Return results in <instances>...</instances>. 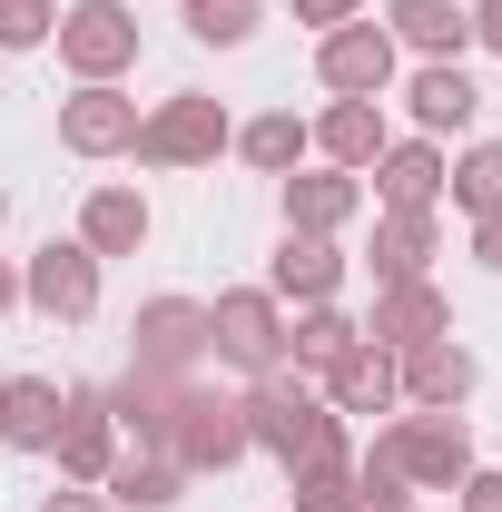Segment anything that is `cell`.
<instances>
[{
    "label": "cell",
    "mask_w": 502,
    "mask_h": 512,
    "mask_svg": "<svg viewBox=\"0 0 502 512\" xmlns=\"http://www.w3.org/2000/svg\"><path fill=\"white\" fill-rule=\"evenodd\" d=\"M237 404H247V444L276 453L286 473H296V463H345V414L325 404V384L276 365V375H256Z\"/></svg>",
    "instance_id": "6da1fadb"
},
{
    "label": "cell",
    "mask_w": 502,
    "mask_h": 512,
    "mask_svg": "<svg viewBox=\"0 0 502 512\" xmlns=\"http://www.w3.org/2000/svg\"><path fill=\"white\" fill-rule=\"evenodd\" d=\"M158 453L178 463V473H227V463H247V404L237 394H207V384H178V414H168V434H158Z\"/></svg>",
    "instance_id": "7a4b0ae2"
},
{
    "label": "cell",
    "mask_w": 502,
    "mask_h": 512,
    "mask_svg": "<svg viewBox=\"0 0 502 512\" xmlns=\"http://www.w3.org/2000/svg\"><path fill=\"white\" fill-rule=\"evenodd\" d=\"M227 138H237V119H227L207 89H178V99H158V109L138 119L128 158H138V168H207Z\"/></svg>",
    "instance_id": "3957f363"
},
{
    "label": "cell",
    "mask_w": 502,
    "mask_h": 512,
    "mask_svg": "<svg viewBox=\"0 0 502 512\" xmlns=\"http://www.w3.org/2000/svg\"><path fill=\"white\" fill-rule=\"evenodd\" d=\"M375 453L404 473V483L453 493V483L473 473V424H463V414H394V424L375 434Z\"/></svg>",
    "instance_id": "277c9868"
},
{
    "label": "cell",
    "mask_w": 502,
    "mask_h": 512,
    "mask_svg": "<svg viewBox=\"0 0 502 512\" xmlns=\"http://www.w3.org/2000/svg\"><path fill=\"white\" fill-rule=\"evenodd\" d=\"M207 355L237 365V375H276V365H286V306H276L266 286H227V296L207 306Z\"/></svg>",
    "instance_id": "5b68a950"
},
{
    "label": "cell",
    "mask_w": 502,
    "mask_h": 512,
    "mask_svg": "<svg viewBox=\"0 0 502 512\" xmlns=\"http://www.w3.org/2000/svg\"><path fill=\"white\" fill-rule=\"evenodd\" d=\"M20 306L50 325H89L99 316V256L79 247V237H50V247L20 266Z\"/></svg>",
    "instance_id": "8992f818"
},
{
    "label": "cell",
    "mask_w": 502,
    "mask_h": 512,
    "mask_svg": "<svg viewBox=\"0 0 502 512\" xmlns=\"http://www.w3.org/2000/svg\"><path fill=\"white\" fill-rule=\"evenodd\" d=\"M60 60H69V79L89 89V79H128L138 69V20H128L119 0H79V10H60Z\"/></svg>",
    "instance_id": "52a82bcc"
},
{
    "label": "cell",
    "mask_w": 502,
    "mask_h": 512,
    "mask_svg": "<svg viewBox=\"0 0 502 512\" xmlns=\"http://www.w3.org/2000/svg\"><path fill=\"white\" fill-rule=\"evenodd\" d=\"M394 69H404V50L384 40V20H345V30L315 40V79H325L335 99H384Z\"/></svg>",
    "instance_id": "ba28073f"
},
{
    "label": "cell",
    "mask_w": 502,
    "mask_h": 512,
    "mask_svg": "<svg viewBox=\"0 0 502 512\" xmlns=\"http://www.w3.org/2000/svg\"><path fill=\"white\" fill-rule=\"evenodd\" d=\"M197 355H207V306H197V296H148L138 325H128V365H148V375H197Z\"/></svg>",
    "instance_id": "9c48e42d"
},
{
    "label": "cell",
    "mask_w": 502,
    "mask_h": 512,
    "mask_svg": "<svg viewBox=\"0 0 502 512\" xmlns=\"http://www.w3.org/2000/svg\"><path fill=\"white\" fill-rule=\"evenodd\" d=\"M128 138H138V99L119 79H89V89L60 99V148L69 158H128Z\"/></svg>",
    "instance_id": "30bf717a"
},
{
    "label": "cell",
    "mask_w": 502,
    "mask_h": 512,
    "mask_svg": "<svg viewBox=\"0 0 502 512\" xmlns=\"http://www.w3.org/2000/svg\"><path fill=\"white\" fill-rule=\"evenodd\" d=\"M276 207H286V237H345L365 217V178L355 168H306V178H276Z\"/></svg>",
    "instance_id": "8fae6325"
},
{
    "label": "cell",
    "mask_w": 502,
    "mask_h": 512,
    "mask_svg": "<svg viewBox=\"0 0 502 512\" xmlns=\"http://www.w3.org/2000/svg\"><path fill=\"white\" fill-rule=\"evenodd\" d=\"M394 375H404V404H414V414H463L473 384H483V365H473L453 335H434V345H404Z\"/></svg>",
    "instance_id": "7c38bea8"
},
{
    "label": "cell",
    "mask_w": 502,
    "mask_h": 512,
    "mask_svg": "<svg viewBox=\"0 0 502 512\" xmlns=\"http://www.w3.org/2000/svg\"><path fill=\"white\" fill-rule=\"evenodd\" d=\"M50 453H60V483H109V463H119V424H109V394H69L60 404V434H50Z\"/></svg>",
    "instance_id": "4fadbf2b"
},
{
    "label": "cell",
    "mask_w": 502,
    "mask_h": 512,
    "mask_svg": "<svg viewBox=\"0 0 502 512\" xmlns=\"http://www.w3.org/2000/svg\"><path fill=\"white\" fill-rule=\"evenodd\" d=\"M434 335H453V306H443V286H434V276H414V286H375L365 345L404 355V345H434Z\"/></svg>",
    "instance_id": "5bb4252c"
},
{
    "label": "cell",
    "mask_w": 502,
    "mask_h": 512,
    "mask_svg": "<svg viewBox=\"0 0 502 512\" xmlns=\"http://www.w3.org/2000/svg\"><path fill=\"white\" fill-rule=\"evenodd\" d=\"M384 40L414 50V60H463L473 20H463V0H384Z\"/></svg>",
    "instance_id": "9a60e30c"
},
{
    "label": "cell",
    "mask_w": 502,
    "mask_h": 512,
    "mask_svg": "<svg viewBox=\"0 0 502 512\" xmlns=\"http://www.w3.org/2000/svg\"><path fill=\"white\" fill-rule=\"evenodd\" d=\"M335 286H345V247H335V237H286L276 266H266V296H276V306H286V296H296V306H335Z\"/></svg>",
    "instance_id": "2e32d148"
},
{
    "label": "cell",
    "mask_w": 502,
    "mask_h": 512,
    "mask_svg": "<svg viewBox=\"0 0 502 512\" xmlns=\"http://www.w3.org/2000/svg\"><path fill=\"white\" fill-rule=\"evenodd\" d=\"M148 227H158V217H148L138 188H89V197H79V247L99 256V266H109V256H138Z\"/></svg>",
    "instance_id": "e0dca14e"
},
{
    "label": "cell",
    "mask_w": 502,
    "mask_h": 512,
    "mask_svg": "<svg viewBox=\"0 0 502 512\" xmlns=\"http://www.w3.org/2000/svg\"><path fill=\"white\" fill-rule=\"evenodd\" d=\"M365 178H375V207H443V148L434 138H384V158Z\"/></svg>",
    "instance_id": "ac0fdd59"
},
{
    "label": "cell",
    "mask_w": 502,
    "mask_h": 512,
    "mask_svg": "<svg viewBox=\"0 0 502 512\" xmlns=\"http://www.w3.org/2000/svg\"><path fill=\"white\" fill-rule=\"evenodd\" d=\"M365 266H375V286H414V276H434V207H384Z\"/></svg>",
    "instance_id": "d6986e66"
},
{
    "label": "cell",
    "mask_w": 502,
    "mask_h": 512,
    "mask_svg": "<svg viewBox=\"0 0 502 512\" xmlns=\"http://www.w3.org/2000/svg\"><path fill=\"white\" fill-rule=\"evenodd\" d=\"M306 138H315V158H325V168H355V178H365V168L384 158V99H335Z\"/></svg>",
    "instance_id": "ffe728a7"
},
{
    "label": "cell",
    "mask_w": 502,
    "mask_h": 512,
    "mask_svg": "<svg viewBox=\"0 0 502 512\" xmlns=\"http://www.w3.org/2000/svg\"><path fill=\"white\" fill-rule=\"evenodd\" d=\"M365 345V325L345 316V306H306V316L286 325V375H306V384H325L345 355Z\"/></svg>",
    "instance_id": "44dd1931"
},
{
    "label": "cell",
    "mask_w": 502,
    "mask_h": 512,
    "mask_svg": "<svg viewBox=\"0 0 502 512\" xmlns=\"http://www.w3.org/2000/svg\"><path fill=\"white\" fill-rule=\"evenodd\" d=\"M404 109H414L424 138H443V128H473L483 89H473V69H463V60H424V69H414V89H404Z\"/></svg>",
    "instance_id": "7402d4cb"
},
{
    "label": "cell",
    "mask_w": 502,
    "mask_h": 512,
    "mask_svg": "<svg viewBox=\"0 0 502 512\" xmlns=\"http://www.w3.org/2000/svg\"><path fill=\"white\" fill-rule=\"evenodd\" d=\"M325 404H335V414H394V404H404L394 355H384V345H355V355L325 375Z\"/></svg>",
    "instance_id": "603a6c76"
},
{
    "label": "cell",
    "mask_w": 502,
    "mask_h": 512,
    "mask_svg": "<svg viewBox=\"0 0 502 512\" xmlns=\"http://www.w3.org/2000/svg\"><path fill=\"white\" fill-rule=\"evenodd\" d=\"M60 384L50 375H10L0 384V444H20V453H50V434H60Z\"/></svg>",
    "instance_id": "cb8c5ba5"
},
{
    "label": "cell",
    "mask_w": 502,
    "mask_h": 512,
    "mask_svg": "<svg viewBox=\"0 0 502 512\" xmlns=\"http://www.w3.org/2000/svg\"><path fill=\"white\" fill-rule=\"evenodd\" d=\"M99 493H109V512H168L178 503V493H188V473H178V463H168V453H119V463H109V483H99Z\"/></svg>",
    "instance_id": "d4e9b609"
},
{
    "label": "cell",
    "mask_w": 502,
    "mask_h": 512,
    "mask_svg": "<svg viewBox=\"0 0 502 512\" xmlns=\"http://www.w3.org/2000/svg\"><path fill=\"white\" fill-rule=\"evenodd\" d=\"M227 148L247 158L256 178H296V158H306L315 138H306V119H296V109H266V119H247L237 138H227Z\"/></svg>",
    "instance_id": "484cf974"
},
{
    "label": "cell",
    "mask_w": 502,
    "mask_h": 512,
    "mask_svg": "<svg viewBox=\"0 0 502 512\" xmlns=\"http://www.w3.org/2000/svg\"><path fill=\"white\" fill-rule=\"evenodd\" d=\"M443 197H453L463 217H502V138H483V148H463V158L443 168Z\"/></svg>",
    "instance_id": "4316f807"
},
{
    "label": "cell",
    "mask_w": 502,
    "mask_h": 512,
    "mask_svg": "<svg viewBox=\"0 0 502 512\" xmlns=\"http://www.w3.org/2000/svg\"><path fill=\"white\" fill-rule=\"evenodd\" d=\"M286 493H296L286 512H365V483H355V453H345V463H296V473H286Z\"/></svg>",
    "instance_id": "83f0119b"
},
{
    "label": "cell",
    "mask_w": 502,
    "mask_h": 512,
    "mask_svg": "<svg viewBox=\"0 0 502 512\" xmlns=\"http://www.w3.org/2000/svg\"><path fill=\"white\" fill-rule=\"evenodd\" d=\"M256 10H266V0H178L188 40H207V50H247V40H256Z\"/></svg>",
    "instance_id": "f1b7e54d"
},
{
    "label": "cell",
    "mask_w": 502,
    "mask_h": 512,
    "mask_svg": "<svg viewBox=\"0 0 502 512\" xmlns=\"http://www.w3.org/2000/svg\"><path fill=\"white\" fill-rule=\"evenodd\" d=\"M50 30H60V0H0V60L10 50H40Z\"/></svg>",
    "instance_id": "f546056e"
},
{
    "label": "cell",
    "mask_w": 502,
    "mask_h": 512,
    "mask_svg": "<svg viewBox=\"0 0 502 512\" xmlns=\"http://www.w3.org/2000/svg\"><path fill=\"white\" fill-rule=\"evenodd\" d=\"M286 10L306 20L315 40H325V30H345V20H365V0H286Z\"/></svg>",
    "instance_id": "4dcf8cb0"
},
{
    "label": "cell",
    "mask_w": 502,
    "mask_h": 512,
    "mask_svg": "<svg viewBox=\"0 0 502 512\" xmlns=\"http://www.w3.org/2000/svg\"><path fill=\"white\" fill-rule=\"evenodd\" d=\"M453 493H463V512H502V473H483V463H473Z\"/></svg>",
    "instance_id": "1f68e13d"
},
{
    "label": "cell",
    "mask_w": 502,
    "mask_h": 512,
    "mask_svg": "<svg viewBox=\"0 0 502 512\" xmlns=\"http://www.w3.org/2000/svg\"><path fill=\"white\" fill-rule=\"evenodd\" d=\"M463 20H473V40H483V50H502V0H463Z\"/></svg>",
    "instance_id": "d6a6232c"
},
{
    "label": "cell",
    "mask_w": 502,
    "mask_h": 512,
    "mask_svg": "<svg viewBox=\"0 0 502 512\" xmlns=\"http://www.w3.org/2000/svg\"><path fill=\"white\" fill-rule=\"evenodd\" d=\"M473 256H483V266L502 276V217H473Z\"/></svg>",
    "instance_id": "836d02e7"
},
{
    "label": "cell",
    "mask_w": 502,
    "mask_h": 512,
    "mask_svg": "<svg viewBox=\"0 0 502 512\" xmlns=\"http://www.w3.org/2000/svg\"><path fill=\"white\" fill-rule=\"evenodd\" d=\"M40 512H109V503H99L89 483H60V493H50V503H40Z\"/></svg>",
    "instance_id": "e575fe53"
},
{
    "label": "cell",
    "mask_w": 502,
    "mask_h": 512,
    "mask_svg": "<svg viewBox=\"0 0 502 512\" xmlns=\"http://www.w3.org/2000/svg\"><path fill=\"white\" fill-rule=\"evenodd\" d=\"M10 306H20V266L0 256V316H10Z\"/></svg>",
    "instance_id": "d590c367"
},
{
    "label": "cell",
    "mask_w": 502,
    "mask_h": 512,
    "mask_svg": "<svg viewBox=\"0 0 502 512\" xmlns=\"http://www.w3.org/2000/svg\"><path fill=\"white\" fill-rule=\"evenodd\" d=\"M365 512H414V493H384V503H365Z\"/></svg>",
    "instance_id": "8d00e7d4"
},
{
    "label": "cell",
    "mask_w": 502,
    "mask_h": 512,
    "mask_svg": "<svg viewBox=\"0 0 502 512\" xmlns=\"http://www.w3.org/2000/svg\"><path fill=\"white\" fill-rule=\"evenodd\" d=\"M0 217H10V197H0Z\"/></svg>",
    "instance_id": "74e56055"
}]
</instances>
